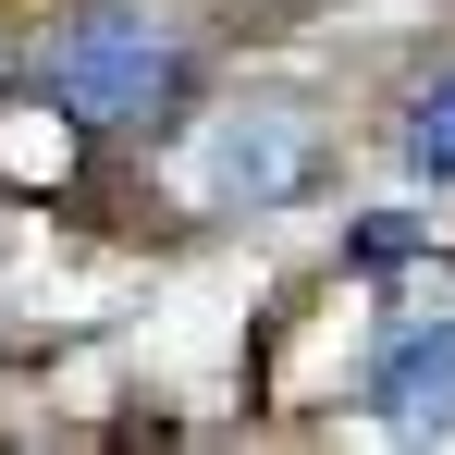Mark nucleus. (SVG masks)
Returning <instances> with one entry per match:
<instances>
[{
	"instance_id": "1",
	"label": "nucleus",
	"mask_w": 455,
	"mask_h": 455,
	"mask_svg": "<svg viewBox=\"0 0 455 455\" xmlns=\"http://www.w3.org/2000/svg\"><path fill=\"white\" fill-rule=\"evenodd\" d=\"M37 86H50L75 124H160V99L185 86V37L148 25L136 0H86L75 25H50Z\"/></svg>"
},
{
	"instance_id": "2",
	"label": "nucleus",
	"mask_w": 455,
	"mask_h": 455,
	"mask_svg": "<svg viewBox=\"0 0 455 455\" xmlns=\"http://www.w3.org/2000/svg\"><path fill=\"white\" fill-rule=\"evenodd\" d=\"M370 419L394 443H443L455 431V307H394L370 332Z\"/></svg>"
},
{
	"instance_id": "3",
	"label": "nucleus",
	"mask_w": 455,
	"mask_h": 455,
	"mask_svg": "<svg viewBox=\"0 0 455 455\" xmlns=\"http://www.w3.org/2000/svg\"><path fill=\"white\" fill-rule=\"evenodd\" d=\"M197 172H210V197H234V210H271V197H296L307 172H320V124H307L296 99H234L222 124H210V148H197Z\"/></svg>"
},
{
	"instance_id": "4",
	"label": "nucleus",
	"mask_w": 455,
	"mask_h": 455,
	"mask_svg": "<svg viewBox=\"0 0 455 455\" xmlns=\"http://www.w3.org/2000/svg\"><path fill=\"white\" fill-rule=\"evenodd\" d=\"M394 160H406V185H455V62L419 99H406V136H394Z\"/></svg>"
}]
</instances>
